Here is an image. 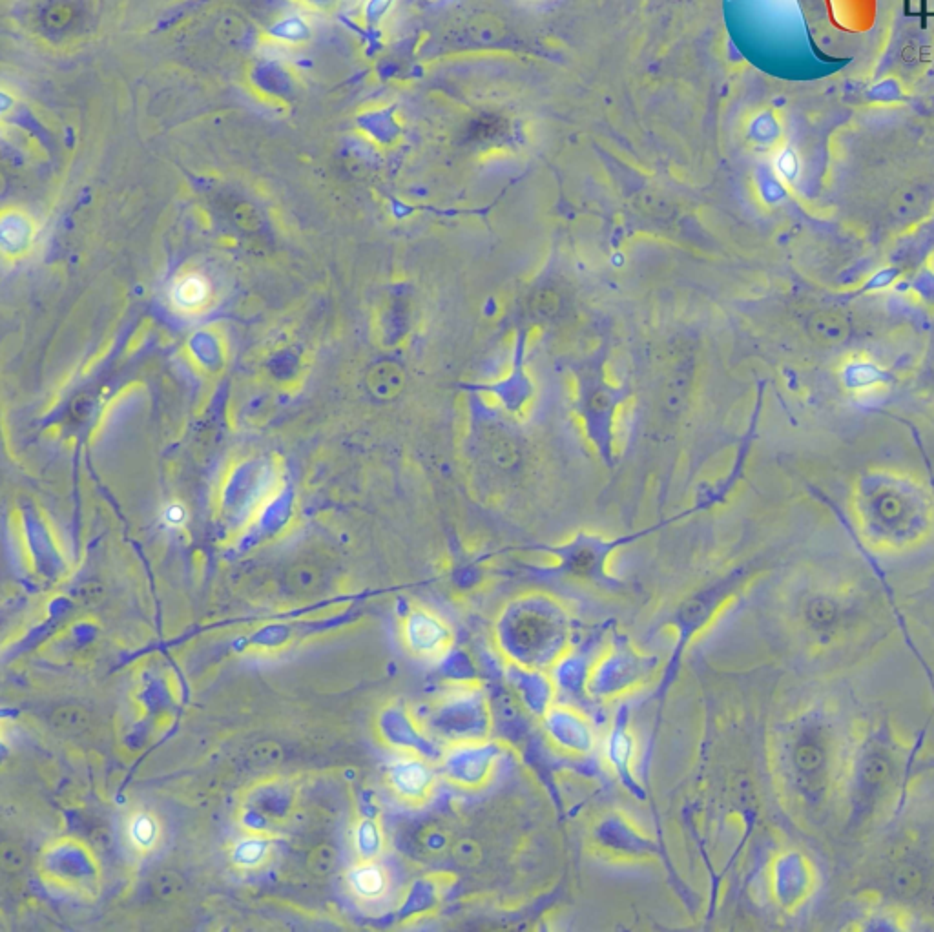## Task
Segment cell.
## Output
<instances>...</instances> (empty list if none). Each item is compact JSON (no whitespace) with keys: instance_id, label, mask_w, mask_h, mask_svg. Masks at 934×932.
Masks as SVG:
<instances>
[{"instance_id":"3957f363","label":"cell","mask_w":934,"mask_h":932,"mask_svg":"<svg viewBox=\"0 0 934 932\" xmlns=\"http://www.w3.org/2000/svg\"><path fill=\"white\" fill-rule=\"evenodd\" d=\"M577 404L575 411L584 420V427L593 446L604 462H612L613 422L619 405L628 396L626 385L612 387L604 378V360L588 363L577 373Z\"/></svg>"},{"instance_id":"52a82bcc","label":"cell","mask_w":934,"mask_h":932,"mask_svg":"<svg viewBox=\"0 0 934 932\" xmlns=\"http://www.w3.org/2000/svg\"><path fill=\"white\" fill-rule=\"evenodd\" d=\"M851 599L841 591H809L801 608L803 628L816 644H831L852 617Z\"/></svg>"},{"instance_id":"d4e9b609","label":"cell","mask_w":934,"mask_h":932,"mask_svg":"<svg viewBox=\"0 0 934 932\" xmlns=\"http://www.w3.org/2000/svg\"><path fill=\"white\" fill-rule=\"evenodd\" d=\"M185 520H187V511H185V508H181L179 504H174V506H170V508L165 511V522H167L170 528H179V526H183Z\"/></svg>"},{"instance_id":"7a4b0ae2","label":"cell","mask_w":934,"mask_h":932,"mask_svg":"<svg viewBox=\"0 0 934 932\" xmlns=\"http://www.w3.org/2000/svg\"><path fill=\"white\" fill-rule=\"evenodd\" d=\"M907 772L902 746L887 730H874L851 746L841 796L854 823H869L889 807Z\"/></svg>"},{"instance_id":"ba28073f","label":"cell","mask_w":934,"mask_h":932,"mask_svg":"<svg viewBox=\"0 0 934 932\" xmlns=\"http://www.w3.org/2000/svg\"><path fill=\"white\" fill-rule=\"evenodd\" d=\"M772 889L779 907L785 911L800 909L816 889L814 863L801 852H787L779 856L772 872Z\"/></svg>"},{"instance_id":"4fadbf2b","label":"cell","mask_w":934,"mask_h":932,"mask_svg":"<svg viewBox=\"0 0 934 932\" xmlns=\"http://www.w3.org/2000/svg\"><path fill=\"white\" fill-rule=\"evenodd\" d=\"M413 845L416 856L427 861L444 860L451 850H455L453 832L444 823L436 821L416 830Z\"/></svg>"},{"instance_id":"30bf717a","label":"cell","mask_w":934,"mask_h":932,"mask_svg":"<svg viewBox=\"0 0 934 932\" xmlns=\"http://www.w3.org/2000/svg\"><path fill=\"white\" fill-rule=\"evenodd\" d=\"M126 845L139 856H150L161 847L163 841V823L152 810L137 808L125 819Z\"/></svg>"},{"instance_id":"277c9868","label":"cell","mask_w":934,"mask_h":932,"mask_svg":"<svg viewBox=\"0 0 934 932\" xmlns=\"http://www.w3.org/2000/svg\"><path fill=\"white\" fill-rule=\"evenodd\" d=\"M436 768L413 750L398 752L385 768V785L405 807H426L436 790Z\"/></svg>"},{"instance_id":"d6986e66","label":"cell","mask_w":934,"mask_h":932,"mask_svg":"<svg viewBox=\"0 0 934 932\" xmlns=\"http://www.w3.org/2000/svg\"><path fill=\"white\" fill-rule=\"evenodd\" d=\"M336 861H338V850L334 849L331 843H322V845H316L309 852L307 867L314 876L325 878V876L333 874V870L336 869Z\"/></svg>"},{"instance_id":"ac0fdd59","label":"cell","mask_w":934,"mask_h":932,"mask_svg":"<svg viewBox=\"0 0 934 932\" xmlns=\"http://www.w3.org/2000/svg\"><path fill=\"white\" fill-rule=\"evenodd\" d=\"M52 721L53 726L59 732L68 734V736H77V734H83L88 730L90 715L79 706H64V708L53 714Z\"/></svg>"},{"instance_id":"44dd1931","label":"cell","mask_w":934,"mask_h":932,"mask_svg":"<svg viewBox=\"0 0 934 932\" xmlns=\"http://www.w3.org/2000/svg\"><path fill=\"white\" fill-rule=\"evenodd\" d=\"M812 331L816 332V336L821 340H825V342L838 343L847 336L849 327L838 316H832V318L831 316H825V318H818L814 322Z\"/></svg>"},{"instance_id":"603a6c76","label":"cell","mask_w":934,"mask_h":932,"mask_svg":"<svg viewBox=\"0 0 934 932\" xmlns=\"http://www.w3.org/2000/svg\"><path fill=\"white\" fill-rule=\"evenodd\" d=\"M0 863H2V869L6 870V872H19L26 865V856H24L21 847H17L15 843L4 841L2 847H0Z\"/></svg>"},{"instance_id":"8fae6325","label":"cell","mask_w":934,"mask_h":932,"mask_svg":"<svg viewBox=\"0 0 934 932\" xmlns=\"http://www.w3.org/2000/svg\"><path fill=\"white\" fill-rule=\"evenodd\" d=\"M473 389L497 396L499 402L508 407V411L519 413L522 405L528 404V400L533 394L531 382L524 373V367H522V345H520L519 354L515 358L513 371L509 373L506 380H500L497 384L475 385Z\"/></svg>"},{"instance_id":"e0dca14e","label":"cell","mask_w":934,"mask_h":932,"mask_svg":"<svg viewBox=\"0 0 934 932\" xmlns=\"http://www.w3.org/2000/svg\"><path fill=\"white\" fill-rule=\"evenodd\" d=\"M152 892L157 900L179 901L187 892V883L174 870H163L152 878Z\"/></svg>"},{"instance_id":"9c48e42d","label":"cell","mask_w":934,"mask_h":932,"mask_svg":"<svg viewBox=\"0 0 934 932\" xmlns=\"http://www.w3.org/2000/svg\"><path fill=\"white\" fill-rule=\"evenodd\" d=\"M345 887L362 905H382L391 896L393 880L380 860H358L345 872Z\"/></svg>"},{"instance_id":"5b68a950","label":"cell","mask_w":934,"mask_h":932,"mask_svg":"<svg viewBox=\"0 0 934 932\" xmlns=\"http://www.w3.org/2000/svg\"><path fill=\"white\" fill-rule=\"evenodd\" d=\"M400 633L407 653L424 663L442 661L455 643L446 619L426 606H413L405 611Z\"/></svg>"},{"instance_id":"9a60e30c","label":"cell","mask_w":934,"mask_h":932,"mask_svg":"<svg viewBox=\"0 0 934 932\" xmlns=\"http://www.w3.org/2000/svg\"><path fill=\"white\" fill-rule=\"evenodd\" d=\"M365 385L374 398L389 402L404 389V371L393 362L374 363L365 376Z\"/></svg>"},{"instance_id":"7c38bea8","label":"cell","mask_w":934,"mask_h":932,"mask_svg":"<svg viewBox=\"0 0 934 932\" xmlns=\"http://www.w3.org/2000/svg\"><path fill=\"white\" fill-rule=\"evenodd\" d=\"M272 852L274 843L269 836L260 832H247L232 843L230 863L241 872H258L269 863Z\"/></svg>"},{"instance_id":"ffe728a7","label":"cell","mask_w":934,"mask_h":932,"mask_svg":"<svg viewBox=\"0 0 934 932\" xmlns=\"http://www.w3.org/2000/svg\"><path fill=\"white\" fill-rule=\"evenodd\" d=\"M207 296V285L199 276H187L176 285V301L181 307H196Z\"/></svg>"},{"instance_id":"8992f818","label":"cell","mask_w":934,"mask_h":932,"mask_svg":"<svg viewBox=\"0 0 934 932\" xmlns=\"http://www.w3.org/2000/svg\"><path fill=\"white\" fill-rule=\"evenodd\" d=\"M497 763L499 750L488 741H460L447 745L442 770L453 785L477 790L489 783Z\"/></svg>"},{"instance_id":"6da1fadb","label":"cell","mask_w":934,"mask_h":932,"mask_svg":"<svg viewBox=\"0 0 934 932\" xmlns=\"http://www.w3.org/2000/svg\"><path fill=\"white\" fill-rule=\"evenodd\" d=\"M851 746L838 715L814 706L779 732L774 765L783 798L796 818L820 825L843 792Z\"/></svg>"},{"instance_id":"5bb4252c","label":"cell","mask_w":934,"mask_h":932,"mask_svg":"<svg viewBox=\"0 0 934 932\" xmlns=\"http://www.w3.org/2000/svg\"><path fill=\"white\" fill-rule=\"evenodd\" d=\"M351 845L358 860H380L385 850L382 823L374 818H358L351 829Z\"/></svg>"},{"instance_id":"7402d4cb","label":"cell","mask_w":934,"mask_h":932,"mask_svg":"<svg viewBox=\"0 0 934 932\" xmlns=\"http://www.w3.org/2000/svg\"><path fill=\"white\" fill-rule=\"evenodd\" d=\"M281 757H283V752H281L280 746L276 745V743H270V741H267V743H258V745L254 746L249 752L250 763L260 768L278 765L281 761Z\"/></svg>"},{"instance_id":"2e32d148","label":"cell","mask_w":934,"mask_h":932,"mask_svg":"<svg viewBox=\"0 0 934 932\" xmlns=\"http://www.w3.org/2000/svg\"><path fill=\"white\" fill-rule=\"evenodd\" d=\"M285 584L298 597H312L322 591L323 571L312 562H298L287 571Z\"/></svg>"},{"instance_id":"cb8c5ba5","label":"cell","mask_w":934,"mask_h":932,"mask_svg":"<svg viewBox=\"0 0 934 932\" xmlns=\"http://www.w3.org/2000/svg\"><path fill=\"white\" fill-rule=\"evenodd\" d=\"M234 219H236L238 227L241 228V230H245V232H256V230H260V214H258L254 208L250 207V205H241V207L236 210Z\"/></svg>"}]
</instances>
